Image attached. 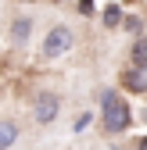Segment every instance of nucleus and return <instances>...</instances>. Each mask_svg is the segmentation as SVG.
<instances>
[{"instance_id":"f257e3e1","label":"nucleus","mask_w":147,"mask_h":150,"mask_svg":"<svg viewBox=\"0 0 147 150\" xmlns=\"http://www.w3.org/2000/svg\"><path fill=\"white\" fill-rule=\"evenodd\" d=\"M101 122H104L108 136H122V132L133 129V107L118 89H104L101 93Z\"/></svg>"},{"instance_id":"f03ea898","label":"nucleus","mask_w":147,"mask_h":150,"mask_svg":"<svg viewBox=\"0 0 147 150\" xmlns=\"http://www.w3.org/2000/svg\"><path fill=\"white\" fill-rule=\"evenodd\" d=\"M72 47H76V32H72L68 25H54V29H47V36H43L40 54H43L47 61H54V57H61V54H68Z\"/></svg>"},{"instance_id":"7ed1b4c3","label":"nucleus","mask_w":147,"mask_h":150,"mask_svg":"<svg viewBox=\"0 0 147 150\" xmlns=\"http://www.w3.org/2000/svg\"><path fill=\"white\" fill-rule=\"evenodd\" d=\"M58 115H61V97H58V93H50V89L36 93V100H32V118L40 122V125H50Z\"/></svg>"},{"instance_id":"20e7f679","label":"nucleus","mask_w":147,"mask_h":150,"mask_svg":"<svg viewBox=\"0 0 147 150\" xmlns=\"http://www.w3.org/2000/svg\"><path fill=\"white\" fill-rule=\"evenodd\" d=\"M122 89L143 97V93H147V64H140V61H129V64H126L122 68Z\"/></svg>"},{"instance_id":"39448f33","label":"nucleus","mask_w":147,"mask_h":150,"mask_svg":"<svg viewBox=\"0 0 147 150\" xmlns=\"http://www.w3.org/2000/svg\"><path fill=\"white\" fill-rule=\"evenodd\" d=\"M29 36H32V18L29 14H18L11 22V43L22 47V43H29Z\"/></svg>"},{"instance_id":"423d86ee","label":"nucleus","mask_w":147,"mask_h":150,"mask_svg":"<svg viewBox=\"0 0 147 150\" xmlns=\"http://www.w3.org/2000/svg\"><path fill=\"white\" fill-rule=\"evenodd\" d=\"M14 143H18V122L0 118V150H7V146H14Z\"/></svg>"},{"instance_id":"0eeeda50","label":"nucleus","mask_w":147,"mask_h":150,"mask_svg":"<svg viewBox=\"0 0 147 150\" xmlns=\"http://www.w3.org/2000/svg\"><path fill=\"white\" fill-rule=\"evenodd\" d=\"M122 18H126V11H122L118 4H108V7L101 11V22H104V29H118V25H122Z\"/></svg>"},{"instance_id":"6e6552de","label":"nucleus","mask_w":147,"mask_h":150,"mask_svg":"<svg viewBox=\"0 0 147 150\" xmlns=\"http://www.w3.org/2000/svg\"><path fill=\"white\" fill-rule=\"evenodd\" d=\"M122 29L136 40V36H143V32H147V22H143L140 14H126V18H122Z\"/></svg>"},{"instance_id":"1a4fd4ad","label":"nucleus","mask_w":147,"mask_h":150,"mask_svg":"<svg viewBox=\"0 0 147 150\" xmlns=\"http://www.w3.org/2000/svg\"><path fill=\"white\" fill-rule=\"evenodd\" d=\"M129 61L147 64V36H136V40H133V47H129Z\"/></svg>"},{"instance_id":"9d476101","label":"nucleus","mask_w":147,"mask_h":150,"mask_svg":"<svg viewBox=\"0 0 147 150\" xmlns=\"http://www.w3.org/2000/svg\"><path fill=\"white\" fill-rule=\"evenodd\" d=\"M90 122H93V115H90V111H86V115H79L76 122H72V132H76V136H79V132H86V125H90Z\"/></svg>"},{"instance_id":"9b49d317","label":"nucleus","mask_w":147,"mask_h":150,"mask_svg":"<svg viewBox=\"0 0 147 150\" xmlns=\"http://www.w3.org/2000/svg\"><path fill=\"white\" fill-rule=\"evenodd\" d=\"M79 7H83L86 14H93V0H79Z\"/></svg>"},{"instance_id":"f8f14e48","label":"nucleus","mask_w":147,"mask_h":150,"mask_svg":"<svg viewBox=\"0 0 147 150\" xmlns=\"http://www.w3.org/2000/svg\"><path fill=\"white\" fill-rule=\"evenodd\" d=\"M136 146H143V150H147V136H136Z\"/></svg>"},{"instance_id":"ddd939ff","label":"nucleus","mask_w":147,"mask_h":150,"mask_svg":"<svg viewBox=\"0 0 147 150\" xmlns=\"http://www.w3.org/2000/svg\"><path fill=\"white\" fill-rule=\"evenodd\" d=\"M25 4H32V0H25Z\"/></svg>"}]
</instances>
